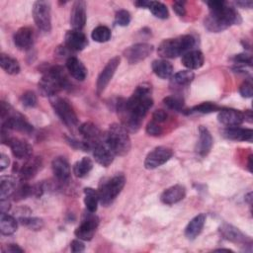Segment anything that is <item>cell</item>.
<instances>
[{"label": "cell", "instance_id": "cell-1", "mask_svg": "<svg viewBox=\"0 0 253 253\" xmlns=\"http://www.w3.org/2000/svg\"><path fill=\"white\" fill-rule=\"evenodd\" d=\"M210 9L209 16L205 19V27L210 32L218 33L231 25L241 23V17L236 9L225 1L212 0L207 2Z\"/></svg>", "mask_w": 253, "mask_h": 253}, {"label": "cell", "instance_id": "cell-2", "mask_svg": "<svg viewBox=\"0 0 253 253\" xmlns=\"http://www.w3.org/2000/svg\"><path fill=\"white\" fill-rule=\"evenodd\" d=\"M153 100L151 98V85L142 83L133 91L132 95L125 100V107L135 117L143 120L148 110L152 107Z\"/></svg>", "mask_w": 253, "mask_h": 253}, {"label": "cell", "instance_id": "cell-3", "mask_svg": "<svg viewBox=\"0 0 253 253\" xmlns=\"http://www.w3.org/2000/svg\"><path fill=\"white\" fill-rule=\"evenodd\" d=\"M196 39L191 35H183L173 39H166L157 48L158 54L163 58H175L194 49Z\"/></svg>", "mask_w": 253, "mask_h": 253}, {"label": "cell", "instance_id": "cell-4", "mask_svg": "<svg viewBox=\"0 0 253 253\" xmlns=\"http://www.w3.org/2000/svg\"><path fill=\"white\" fill-rule=\"evenodd\" d=\"M67 85L68 81L65 73L62 67L58 65L48 67L39 83L41 92L49 97L56 95L58 91L66 88Z\"/></svg>", "mask_w": 253, "mask_h": 253}, {"label": "cell", "instance_id": "cell-5", "mask_svg": "<svg viewBox=\"0 0 253 253\" xmlns=\"http://www.w3.org/2000/svg\"><path fill=\"white\" fill-rule=\"evenodd\" d=\"M105 138L116 155L125 156L129 152L131 146L130 138L122 125L112 124L105 132Z\"/></svg>", "mask_w": 253, "mask_h": 253}, {"label": "cell", "instance_id": "cell-6", "mask_svg": "<svg viewBox=\"0 0 253 253\" xmlns=\"http://www.w3.org/2000/svg\"><path fill=\"white\" fill-rule=\"evenodd\" d=\"M125 184L126 177L123 174H117L112 178L104 180L98 189L100 203L105 207L112 204L124 189Z\"/></svg>", "mask_w": 253, "mask_h": 253}, {"label": "cell", "instance_id": "cell-7", "mask_svg": "<svg viewBox=\"0 0 253 253\" xmlns=\"http://www.w3.org/2000/svg\"><path fill=\"white\" fill-rule=\"evenodd\" d=\"M50 104L55 112V114L59 117L61 122L67 126L68 127L73 128L78 125V118L70 103L57 95L51 96L49 98Z\"/></svg>", "mask_w": 253, "mask_h": 253}, {"label": "cell", "instance_id": "cell-8", "mask_svg": "<svg viewBox=\"0 0 253 253\" xmlns=\"http://www.w3.org/2000/svg\"><path fill=\"white\" fill-rule=\"evenodd\" d=\"M33 17L36 25L43 32L51 30L50 3L47 1H36L33 6Z\"/></svg>", "mask_w": 253, "mask_h": 253}, {"label": "cell", "instance_id": "cell-9", "mask_svg": "<svg viewBox=\"0 0 253 253\" xmlns=\"http://www.w3.org/2000/svg\"><path fill=\"white\" fill-rule=\"evenodd\" d=\"M173 155L171 148L166 146H157L151 150L145 157L144 166L146 169H155L166 163Z\"/></svg>", "mask_w": 253, "mask_h": 253}, {"label": "cell", "instance_id": "cell-10", "mask_svg": "<svg viewBox=\"0 0 253 253\" xmlns=\"http://www.w3.org/2000/svg\"><path fill=\"white\" fill-rule=\"evenodd\" d=\"M98 224H99L98 217L94 214V212L89 211L88 214H85L80 225L75 229L74 234L77 238L81 240H84V241L91 240L95 234Z\"/></svg>", "mask_w": 253, "mask_h": 253}, {"label": "cell", "instance_id": "cell-11", "mask_svg": "<svg viewBox=\"0 0 253 253\" xmlns=\"http://www.w3.org/2000/svg\"><path fill=\"white\" fill-rule=\"evenodd\" d=\"M92 150H93V155H94L95 160L100 165H102L104 167H108L109 165H111L113 163L114 157L116 154L114 153V151L108 144V142L105 138V133L103 134L102 138L94 144Z\"/></svg>", "mask_w": 253, "mask_h": 253}, {"label": "cell", "instance_id": "cell-12", "mask_svg": "<svg viewBox=\"0 0 253 253\" xmlns=\"http://www.w3.org/2000/svg\"><path fill=\"white\" fill-rule=\"evenodd\" d=\"M153 51V45L146 42H138L124 50V55L130 64L137 63L148 57Z\"/></svg>", "mask_w": 253, "mask_h": 253}, {"label": "cell", "instance_id": "cell-13", "mask_svg": "<svg viewBox=\"0 0 253 253\" xmlns=\"http://www.w3.org/2000/svg\"><path fill=\"white\" fill-rule=\"evenodd\" d=\"M120 57L119 56H115L112 59H110L108 61V63L105 65V67L103 68V70L101 71V73L98 76L97 79V83H96V91L97 94L100 95L103 93V91L106 89V87L108 86L109 82L111 81V79L113 78L119 64H120Z\"/></svg>", "mask_w": 253, "mask_h": 253}, {"label": "cell", "instance_id": "cell-14", "mask_svg": "<svg viewBox=\"0 0 253 253\" xmlns=\"http://www.w3.org/2000/svg\"><path fill=\"white\" fill-rule=\"evenodd\" d=\"M86 3L82 0L73 2L70 12V25L72 30L82 31L86 23Z\"/></svg>", "mask_w": 253, "mask_h": 253}, {"label": "cell", "instance_id": "cell-15", "mask_svg": "<svg viewBox=\"0 0 253 253\" xmlns=\"http://www.w3.org/2000/svg\"><path fill=\"white\" fill-rule=\"evenodd\" d=\"M64 43L68 49L79 51L86 47V45L88 44V40L82 31L71 30L66 33L64 38Z\"/></svg>", "mask_w": 253, "mask_h": 253}, {"label": "cell", "instance_id": "cell-16", "mask_svg": "<svg viewBox=\"0 0 253 253\" xmlns=\"http://www.w3.org/2000/svg\"><path fill=\"white\" fill-rule=\"evenodd\" d=\"M217 120L220 124L228 126H238L244 122V115L239 110L221 109L218 112Z\"/></svg>", "mask_w": 253, "mask_h": 253}, {"label": "cell", "instance_id": "cell-17", "mask_svg": "<svg viewBox=\"0 0 253 253\" xmlns=\"http://www.w3.org/2000/svg\"><path fill=\"white\" fill-rule=\"evenodd\" d=\"M219 231L226 240H229L231 242L238 243V244L251 243V238L249 236L245 235L242 231H240L238 228H236L231 224L223 223L220 226Z\"/></svg>", "mask_w": 253, "mask_h": 253}, {"label": "cell", "instance_id": "cell-18", "mask_svg": "<svg viewBox=\"0 0 253 253\" xmlns=\"http://www.w3.org/2000/svg\"><path fill=\"white\" fill-rule=\"evenodd\" d=\"M212 143H213V139H212V136H211L210 130L206 126H199V139H198V142L196 145V152L202 157L207 156L210 153V151L211 150Z\"/></svg>", "mask_w": 253, "mask_h": 253}, {"label": "cell", "instance_id": "cell-19", "mask_svg": "<svg viewBox=\"0 0 253 253\" xmlns=\"http://www.w3.org/2000/svg\"><path fill=\"white\" fill-rule=\"evenodd\" d=\"M42 167V159L40 157H30L20 168L18 175L22 182H27L34 178Z\"/></svg>", "mask_w": 253, "mask_h": 253}, {"label": "cell", "instance_id": "cell-20", "mask_svg": "<svg viewBox=\"0 0 253 253\" xmlns=\"http://www.w3.org/2000/svg\"><path fill=\"white\" fill-rule=\"evenodd\" d=\"M7 144L10 146L11 151L16 158L28 159L32 156L33 148L24 139L17 138V137H11Z\"/></svg>", "mask_w": 253, "mask_h": 253}, {"label": "cell", "instance_id": "cell-21", "mask_svg": "<svg viewBox=\"0 0 253 253\" xmlns=\"http://www.w3.org/2000/svg\"><path fill=\"white\" fill-rule=\"evenodd\" d=\"M15 45L19 49H29L34 42V33L30 27H22L16 31L13 37Z\"/></svg>", "mask_w": 253, "mask_h": 253}, {"label": "cell", "instance_id": "cell-22", "mask_svg": "<svg viewBox=\"0 0 253 253\" xmlns=\"http://www.w3.org/2000/svg\"><path fill=\"white\" fill-rule=\"evenodd\" d=\"M222 134L225 138L236 141H248L252 142L253 131L251 128H243L240 126H228L222 130Z\"/></svg>", "mask_w": 253, "mask_h": 253}, {"label": "cell", "instance_id": "cell-23", "mask_svg": "<svg viewBox=\"0 0 253 253\" xmlns=\"http://www.w3.org/2000/svg\"><path fill=\"white\" fill-rule=\"evenodd\" d=\"M54 177L60 182H67L70 179L71 170L68 161L64 157H55L51 162Z\"/></svg>", "mask_w": 253, "mask_h": 253}, {"label": "cell", "instance_id": "cell-24", "mask_svg": "<svg viewBox=\"0 0 253 253\" xmlns=\"http://www.w3.org/2000/svg\"><path fill=\"white\" fill-rule=\"evenodd\" d=\"M186 196V189L182 185H174L166 190L160 196V200L163 204L173 205L182 201Z\"/></svg>", "mask_w": 253, "mask_h": 253}, {"label": "cell", "instance_id": "cell-25", "mask_svg": "<svg viewBox=\"0 0 253 253\" xmlns=\"http://www.w3.org/2000/svg\"><path fill=\"white\" fill-rule=\"evenodd\" d=\"M66 68L69 74L76 80L83 81L87 76V69L85 65L75 56H69L66 60Z\"/></svg>", "mask_w": 253, "mask_h": 253}, {"label": "cell", "instance_id": "cell-26", "mask_svg": "<svg viewBox=\"0 0 253 253\" xmlns=\"http://www.w3.org/2000/svg\"><path fill=\"white\" fill-rule=\"evenodd\" d=\"M78 130L83 136L84 140L92 143L93 146L103 136V133L98 128V126H96L93 123H90V122L80 125V126L78 127Z\"/></svg>", "mask_w": 253, "mask_h": 253}, {"label": "cell", "instance_id": "cell-27", "mask_svg": "<svg viewBox=\"0 0 253 253\" xmlns=\"http://www.w3.org/2000/svg\"><path fill=\"white\" fill-rule=\"evenodd\" d=\"M204 61V54L201 50L198 49H192L182 55V63L184 66L189 68V70L199 69L203 66Z\"/></svg>", "mask_w": 253, "mask_h": 253}, {"label": "cell", "instance_id": "cell-28", "mask_svg": "<svg viewBox=\"0 0 253 253\" xmlns=\"http://www.w3.org/2000/svg\"><path fill=\"white\" fill-rule=\"evenodd\" d=\"M205 222L206 215L204 213H200L193 217L185 228V236L190 240L195 239L202 232Z\"/></svg>", "mask_w": 253, "mask_h": 253}, {"label": "cell", "instance_id": "cell-29", "mask_svg": "<svg viewBox=\"0 0 253 253\" xmlns=\"http://www.w3.org/2000/svg\"><path fill=\"white\" fill-rule=\"evenodd\" d=\"M151 67L155 75L162 79H168L173 75V66L166 59L153 60Z\"/></svg>", "mask_w": 253, "mask_h": 253}, {"label": "cell", "instance_id": "cell-30", "mask_svg": "<svg viewBox=\"0 0 253 253\" xmlns=\"http://www.w3.org/2000/svg\"><path fill=\"white\" fill-rule=\"evenodd\" d=\"M0 65L2 69L10 75H16L20 72V64L18 60L8 54H0Z\"/></svg>", "mask_w": 253, "mask_h": 253}, {"label": "cell", "instance_id": "cell-31", "mask_svg": "<svg viewBox=\"0 0 253 253\" xmlns=\"http://www.w3.org/2000/svg\"><path fill=\"white\" fill-rule=\"evenodd\" d=\"M16 179L11 176H3L0 179V198L7 199L9 196L13 195L16 190Z\"/></svg>", "mask_w": 253, "mask_h": 253}, {"label": "cell", "instance_id": "cell-32", "mask_svg": "<svg viewBox=\"0 0 253 253\" xmlns=\"http://www.w3.org/2000/svg\"><path fill=\"white\" fill-rule=\"evenodd\" d=\"M93 168V162L88 157H83L73 165V174L78 178L86 177Z\"/></svg>", "mask_w": 253, "mask_h": 253}, {"label": "cell", "instance_id": "cell-33", "mask_svg": "<svg viewBox=\"0 0 253 253\" xmlns=\"http://www.w3.org/2000/svg\"><path fill=\"white\" fill-rule=\"evenodd\" d=\"M17 230V220L7 213L0 215V231L4 235L13 234Z\"/></svg>", "mask_w": 253, "mask_h": 253}, {"label": "cell", "instance_id": "cell-34", "mask_svg": "<svg viewBox=\"0 0 253 253\" xmlns=\"http://www.w3.org/2000/svg\"><path fill=\"white\" fill-rule=\"evenodd\" d=\"M84 195V204L86 206L87 211L90 212H95L98 208V203L100 202L98 191L92 188H85Z\"/></svg>", "mask_w": 253, "mask_h": 253}, {"label": "cell", "instance_id": "cell-35", "mask_svg": "<svg viewBox=\"0 0 253 253\" xmlns=\"http://www.w3.org/2000/svg\"><path fill=\"white\" fill-rule=\"evenodd\" d=\"M111 31L106 26H98L96 27L91 34L92 39L97 42H106L111 39Z\"/></svg>", "mask_w": 253, "mask_h": 253}, {"label": "cell", "instance_id": "cell-36", "mask_svg": "<svg viewBox=\"0 0 253 253\" xmlns=\"http://www.w3.org/2000/svg\"><path fill=\"white\" fill-rule=\"evenodd\" d=\"M195 74L191 70H181L174 74L173 81L177 85L180 86H187L194 80Z\"/></svg>", "mask_w": 253, "mask_h": 253}, {"label": "cell", "instance_id": "cell-37", "mask_svg": "<svg viewBox=\"0 0 253 253\" xmlns=\"http://www.w3.org/2000/svg\"><path fill=\"white\" fill-rule=\"evenodd\" d=\"M164 105L173 111H182L184 108V99L178 95H170L163 99Z\"/></svg>", "mask_w": 253, "mask_h": 253}, {"label": "cell", "instance_id": "cell-38", "mask_svg": "<svg viewBox=\"0 0 253 253\" xmlns=\"http://www.w3.org/2000/svg\"><path fill=\"white\" fill-rule=\"evenodd\" d=\"M221 108L212 102H204L189 110V113H200V114H210L216 111H220Z\"/></svg>", "mask_w": 253, "mask_h": 253}, {"label": "cell", "instance_id": "cell-39", "mask_svg": "<svg viewBox=\"0 0 253 253\" xmlns=\"http://www.w3.org/2000/svg\"><path fill=\"white\" fill-rule=\"evenodd\" d=\"M148 9L155 17H157L159 19H167L169 16L167 7L161 2L150 1V5H149Z\"/></svg>", "mask_w": 253, "mask_h": 253}, {"label": "cell", "instance_id": "cell-40", "mask_svg": "<svg viewBox=\"0 0 253 253\" xmlns=\"http://www.w3.org/2000/svg\"><path fill=\"white\" fill-rule=\"evenodd\" d=\"M20 220H21V223L23 225L27 226L31 230H40L43 226L42 219H41L39 217H30V216L27 217V216H24Z\"/></svg>", "mask_w": 253, "mask_h": 253}, {"label": "cell", "instance_id": "cell-41", "mask_svg": "<svg viewBox=\"0 0 253 253\" xmlns=\"http://www.w3.org/2000/svg\"><path fill=\"white\" fill-rule=\"evenodd\" d=\"M131 20V17H130V14L128 11L126 10H119L117 13H116V16H115V22L117 25L121 26V27H126L129 24Z\"/></svg>", "mask_w": 253, "mask_h": 253}, {"label": "cell", "instance_id": "cell-42", "mask_svg": "<svg viewBox=\"0 0 253 253\" xmlns=\"http://www.w3.org/2000/svg\"><path fill=\"white\" fill-rule=\"evenodd\" d=\"M21 102L25 107L28 108H34L37 105L38 99L36 94L33 91H26L22 96H21Z\"/></svg>", "mask_w": 253, "mask_h": 253}, {"label": "cell", "instance_id": "cell-43", "mask_svg": "<svg viewBox=\"0 0 253 253\" xmlns=\"http://www.w3.org/2000/svg\"><path fill=\"white\" fill-rule=\"evenodd\" d=\"M145 130L149 135H152V136H158L163 132V128L160 126V124L153 120L147 124Z\"/></svg>", "mask_w": 253, "mask_h": 253}, {"label": "cell", "instance_id": "cell-44", "mask_svg": "<svg viewBox=\"0 0 253 253\" xmlns=\"http://www.w3.org/2000/svg\"><path fill=\"white\" fill-rule=\"evenodd\" d=\"M239 93L243 98H250L253 94V87L250 80L244 81L239 87Z\"/></svg>", "mask_w": 253, "mask_h": 253}, {"label": "cell", "instance_id": "cell-45", "mask_svg": "<svg viewBox=\"0 0 253 253\" xmlns=\"http://www.w3.org/2000/svg\"><path fill=\"white\" fill-rule=\"evenodd\" d=\"M173 10L179 17H183L186 14L185 2L184 1H175L173 3Z\"/></svg>", "mask_w": 253, "mask_h": 253}, {"label": "cell", "instance_id": "cell-46", "mask_svg": "<svg viewBox=\"0 0 253 253\" xmlns=\"http://www.w3.org/2000/svg\"><path fill=\"white\" fill-rule=\"evenodd\" d=\"M70 249L72 252L74 253H78V252H82L85 249V245L84 243L81 241V239H74L71 241L70 243Z\"/></svg>", "mask_w": 253, "mask_h": 253}, {"label": "cell", "instance_id": "cell-47", "mask_svg": "<svg viewBox=\"0 0 253 253\" xmlns=\"http://www.w3.org/2000/svg\"><path fill=\"white\" fill-rule=\"evenodd\" d=\"M166 119H167V113L163 110H156L152 115V120L159 124L165 122Z\"/></svg>", "mask_w": 253, "mask_h": 253}, {"label": "cell", "instance_id": "cell-48", "mask_svg": "<svg viewBox=\"0 0 253 253\" xmlns=\"http://www.w3.org/2000/svg\"><path fill=\"white\" fill-rule=\"evenodd\" d=\"M3 252H9V253H16V252H24L22 248H20L17 244H8L5 249H3Z\"/></svg>", "mask_w": 253, "mask_h": 253}, {"label": "cell", "instance_id": "cell-49", "mask_svg": "<svg viewBox=\"0 0 253 253\" xmlns=\"http://www.w3.org/2000/svg\"><path fill=\"white\" fill-rule=\"evenodd\" d=\"M9 163H10L9 157L6 154L2 153L0 155V170L3 171L4 169H6L9 166Z\"/></svg>", "mask_w": 253, "mask_h": 253}, {"label": "cell", "instance_id": "cell-50", "mask_svg": "<svg viewBox=\"0 0 253 253\" xmlns=\"http://www.w3.org/2000/svg\"><path fill=\"white\" fill-rule=\"evenodd\" d=\"M10 202L7 199H1L0 202V211L1 213H7L10 210Z\"/></svg>", "mask_w": 253, "mask_h": 253}, {"label": "cell", "instance_id": "cell-51", "mask_svg": "<svg viewBox=\"0 0 253 253\" xmlns=\"http://www.w3.org/2000/svg\"><path fill=\"white\" fill-rule=\"evenodd\" d=\"M134 5L139 7V8H148L150 5V1H146V0H139L134 2Z\"/></svg>", "mask_w": 253, "mask_h": 253}, {"label": "cell", "instance_id": "cell-52", "mask_svg": "<svg viewBox=\"0 0 253 253\" xmlns=\"http://www.w3.org/2000/svg\"><path fill=\"white\" fill-rule=\"evenodd\" d=\"M236 4L242 8H251L253 5L252 1H237Z\"/></svg>", "mask_w": 253, "mask_h": 253}, {"label": "cell", "instance_id": "cell-53", "mask_svg": "<svg viewBox=\"0 0 253 253\" xmlns=\"http://www.w3.org/2000/svg\"><path fill=\"white\" fill-rule=\"evenodd\" d=\"M244 115V121H247L248 123H252V113L250 110L245 111V113H243Z\"/></svg>", "mask_w": 253, "mask_h": 253}, {"label": "cell", "instance_id": "cell-54", "mask_svg": "<svg viewBox=\"0 0 253 253\" xmlns=\"http://www.w3.org/2000/svg\"><path fill=\"white\" fill-rule=\"evenodd\" d=\"M248 170L250 171V172H252V155H250L249 157H248Z\"/></svg>", "mask_w": 253, "mask_h": 253}, {"label": "cell", "instance_id": "cell-55", "mask_svg": "<svg viewBox=\"0 0 253 253\" xmlns=\"http://www.w3.org/2000/svg\"><path fill=\"white\" fill-rule=\"evenodd\" d=\"M252 193L250 192V193H248L246 196H245V200L249 203V205H251V201H252Z\"/></svg>", "mask_w": 253, "mask_h": 253}, {"label": "cell", "instance_id": "cell-56", "mask_svg": "<svg viewBox=\"0 0 253 253\" xmlns=\"http://www.w3.org/2000/svg\"><path fill=\"white\" fill-rule=\"evenodd\" d=\"M216 251H231V250H229V249H223V248H221V249H217Z\"/></svg>", "mask_w": 253, "mask_h": 253}]
</instances>
